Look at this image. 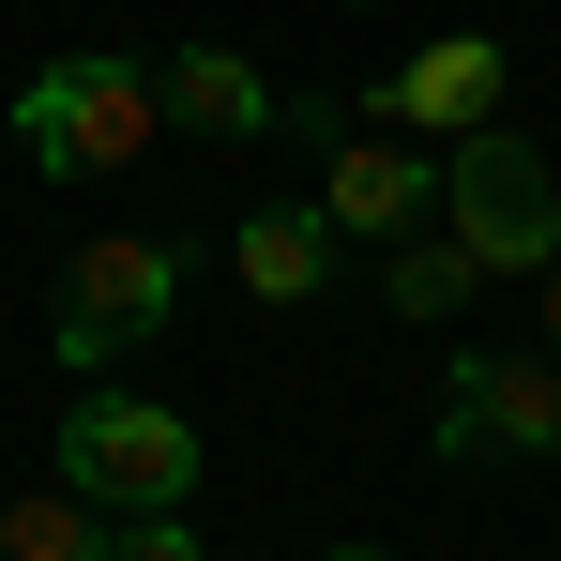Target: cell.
I'll return each instance as SVG.
<instances>
[{
  "mask_svg": "<svg viewBox=\"0 0 561 561\" xmlns=\"http://www.w3.org/2000/svg\"><path fill=\"white\" fill-rule=\"evenodd\" d=\"M152 122H168V77H137L122 46H77V61H46V77L15 92V152H31L46 183H106V168L152 152Z\"/></svg>",
  "mask_w": 561,
  "mask_h": 561,
  "instance_id": "6da1fadb",
  "label": "cell"
},
{
  "mask_svg": "<svg viewBox=\"0 0 561 561\" xmlns=\"http://www.w3.org/2000/svg\"><path fill=\"white\" fill-rule=\"evenodd\" d=\"M440 228L485 259V288H501V274H547V259H561V183H547V152H531L516 122L456 137V152H440Z\"/></svg>",
  "mask_w": 561,
  "mask_h": 561,
  "instance_id": "7a4b0ae2",
  "label": "cell"
},
{
  "mask_svg": "<svg viewBox=\"0 0 561 561\" xmlns=\"http://www.w3.org/2000/svg\"><path fill=\"white\" fill-rule=\"evenodd\" d=\"M61 485L106 501V516H183L197 425H183V410H152V394H122V379H92V394L61 410Z\"/></svg>",
  "mask_w": 561,
  "mask_h": 561,
  "instance_id": "3957f363",
  "label": "cell"
},
{
  "mask_svg": "<svg viewBox=\"0 0 561 561\" xmlns=\"http://www.w3.org/2000/svg\"><path fill=\"white\" fill-rule=\"evenodd\" d=\"M168 304H183V243H168V228L61 243V365H122L137 334H168Z\"/></svg>",
  "mask_w": 561,
  "mask_h": 561,
  "instance_id": "277c9868",
  "label": "cell"
},
{
  "mask_svg": "<svg viewBox=\"0 0 561 561\" xmlns=\"http://www.w3.org/2000/svg\"><path fill=\"white\" fill-rule=\"evenodd\" d=\"M440 456H561V350H456Z\"/></svg>",
  "mask_w": 561,
  "mask_h": 561,
  "instance_id": "5b68a950",
  "label": "cell"
},
{
  "mask_svg": "<svg viewBox=\"0 0 561 561\" xmlns=\"http://www.w3.org/2000/svg\"><path fill=\"white\" fill-rule=\"evenodd\" d=\"M365 122H394V137H485L501 122V31H425L365 92Z\"/></svg>",
  "mask_w": 561,
  "mask_h": 561,
  "instance_id": "8992f818",
  "label": "cell"
},
{
  "mask_svg": "<svg viewBox=\"0 0 561 561\" xmlns=\"http://www.w3.org/2000/svg\"><path fill=\"white\" fill-rule=\"evenodd\" d=\"M425 197H440L425 137H365V122H350V137L319 152V213H334V243H410Z\"/></svg>",
  "mask_w": 561,
  "mask_h": 561,
  "instance_id": "52a82bcc",
  "label": "cell"
},
{
  "mask_svg": "<svg viewBox=\"0 0 561 561\" xmlns=\"http://www.w3.org/2000/svg\"><path fill=\"white\" fill-rule=\"evenodd\" d=\"M168 122H183V137H274L288 106H274V77H259L243 46H183V61H168Z\"/></svg>",
  "mask_w": 561,
  "mask_h": 561,
  "instance_id": "ba28073f",
  "label": "cell"
},
{
  "mask_svg": "<svg viewBox=\"0 0 561 561\" xmlns=\"http://www.w3.org/2000/svg\"><path fill=\"white\" fill-rule=\"evenodd\" d=\"M228 259H243L259 304H319V288H334V213H243Z\"/></svg>",
  "mask_w": 561,
  "mask_h": 561,
  "instance_id": "9c48e42d",
  "label": "cell"
},
{
  "mask_svg": "<svg viewBox=\"0 0 561 561\" xmlns=\"http://www.w3.org/2000/svg\"><path fill=\"white\" fill-rule=\"evenodd\" d=\"M122 547V516L77 501V485H31V501H0V561H106Z\"/></svg>",
  "mask_w": 561,
  "mask_h": 561,
  "instance_id": "30bf717a",
  "label": "cell"
},
{
  "mask_svg": "<svg viewBox=\"0 0 561 561\" xmlns=\"http://www.w3.org/2000/svg\"><path fill=\"white\" fill-rule=\"evenodd\" d=\"M470 288H485V259H470L456 228H440V243H394V259H379V304H394V319H456Z\"/></svg>",
  "mask_w": 561,
  "mask_h": 561,
  "instance_id": "8fae6325",
  "label": "cell"
},
{
  "mask_svg": "<svg viewBox=\"0 0 561 561\" xmlns=\"http://www.w3.org/2000/svg\"><path fill=\"white\" fill-rule=\"evenodd\" d=\"M106 561H213V547H197L183 516H122V547H106Z\"/></svg>",
  "mask_w": 561,
  "mask_h": 561,
  "instance_id": "7c38bea8",
  "label": "cell"
},
{
  "mask_svg": "<svg viewBox=\"0 0 561 561\" xmlns=\"http://www.w3.org/2000/svg\"><path fill=\"white\" fill-rule=\"evenodd\" d=\"M531 304H547V350H561V259H547V274H531Z\"/></svg>",
  "mask_w": 561,
  "mask_h": 561,
  "instance_id": "4fadbf2b",
  "label": "cell"
},
{
  "mask_svg": "<svg viewBox=\"0 0 561 561\" xmlns=\"http://www.w3.org/2000/svg\"><path fill=\"white\" fill-rule=\"evenodd\" d=\"M334 561H394V547H334Z\"/></svg>",
  "mask_w": 561,
  "mask_h": 561,
  "instance_id": "5bb4252c",
  "label": "cell"
}]
</instances>
